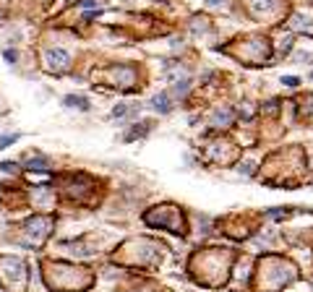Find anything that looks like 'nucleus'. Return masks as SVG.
<instances>
[{"label":"nucleus","instance_id":"nucleus-1","mask_svg":"<svg viewBox=\"0 0 313 292\" xmlns=\"http://www.w3.org/2000/svg\"><path fill=\"white\" fill-rule=\"evenodd\" d=\"M152 110H156V112H162V115H170L172 112V102H170V91H162V94H156L152 102H149Z\"/></svg>","mask_w":313,"mask_h":292},{"label":"nucleus","instance_id":"nucleus-2","mask_svg":"<svg viewBox=\"0 0 313 292\" xmlns=\"http://www.w3.org/2000/svg\"><path fill=\"white\" fill-rule=\"evenodd\" d=\"M149 131H152V123H146V125H139V123H136V125H131V128L125 131L123 141H125V144H131V141H136V139H144V136L149 133Z\"/></svg>","mask_w":313,"mask_h":292},{"label":"nucleus","instance_id":"nucleus-3","mask_svg":"<svg viewBox=\"0 0 313 292\" xmlns=\"http://www.w3.org/2000/svg\"><path fill=\"white\" fill-rule=\"evenodd\" d=\"M24 167H26V170L44 172V170H50V159H47V157H42V154H37V157H32V162H26Z\"/></svg>","mask_w":313,"mask_h":292},{"label":"nucleus","instance_id":"nucleus-4","mask_svg":"<svg viewBox=\"0 0 313 292\" xmlns=\"http://www.w3.org/2000/svg\"><path fill=\"white\" fill-rule=\"evenodd\" d=\"M63 105H66V107H78V110H84V112L91 107L84 97H76V94H68L66 99H63Z\"/></svg>","mask_w":313,"mask_h":292},{"label":"nucleus","instance_id":"nucleus-5","mask_svg":"<svg viewBox=\"0 0 313 292\" xmlns=\"http://www.w3.org/2000/svg\"><path fill=\"white\" fill-rule=\"evenodd\" d=\"M188 89H191V78H183V81H178V84L172 86V91H170V94H175V97H183Z\"/></svg>","mask_w":313,"mask_h":292},{"label":"nucleus","instance_id":"nucleus-6","mask_svg":"<svg viewBox=\"0 0 313 292\" xmlns=\"http://www.w3.org/2000/svg\"><path fill=\"white\" fill-rule=\"evenodd\" d=\"M18 139H21V133H5L3 139H0V151L8 149V146H11L13 141H18Z\"/></svg>","mask_w":313,"mask_h":292},{"label":"nucleus","instance_id":"nucleus-7","mask_svg":"<svg viewBox=\"0 0 313 292\" xmlns=\"http://www.w3.org/2000/svg\"><path fill=\"white\" fill-rule=\"evenodd\" d=\"M136 107H125V105H117L115 110H113V117H125L128 112H133Z\"/></svg>","mask_w":313,"mask_h":292},{"label":"nucleus","instance_id":"nucleus-8","mask_svg":"<svg viewBox=\"0 0 313 292\" xmlns=\"http://www.w3.org/2000/svg\"><path fill=\"white\" fill-rule=\"evenodd\" d=\"M282 84H284V86H298V84H300V78H298V76H284V78H282Z\"/></svg>","mask_w":313,"mask_h":292},{"label":"nucleus","instance_id":"nucleus-9","mask_svg":"<svg viewBox=\"0 0 313 292\" xmlns=\"http://www.w3.org/2000/svg\"><path fill=\"white\" fill-rule=\"evenodd\" d=\"M3 58H5V63H16V50H5Z\"/></svg>","mask_w":313,"mask_h":292},{"label":"nucleus","instance_id":"nucleus-10","mask_svg":"<svg viewBox=\"0 0 313 292\" xmlns=\"http://www.w3.org/2000/svg\"><path fill=\"white\" fill-rule=\"evenodd\" d=\"M311 78H313V73H311Z\"/></svg>","mask_w":313,"mask_h":292}]
</instances>
